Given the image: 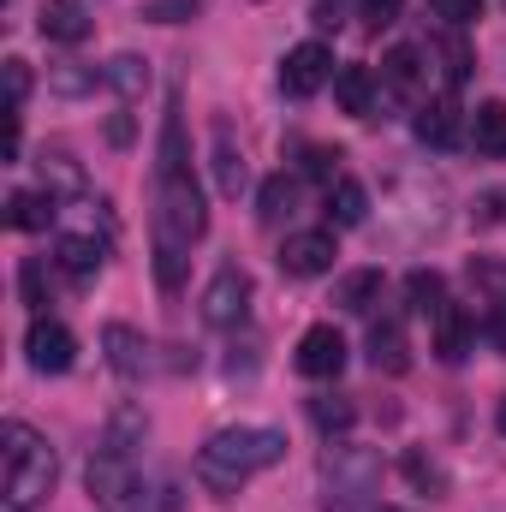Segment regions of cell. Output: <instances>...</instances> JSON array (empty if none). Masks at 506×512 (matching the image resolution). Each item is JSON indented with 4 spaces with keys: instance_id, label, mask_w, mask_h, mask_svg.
Returning <instances> with one entry per match:
<instances>
[{
    "instance_id": "obj_1",
    "label": "cell",
    "mask_w": 506,
    "mask_h": 512,
    "mask_svg": "<svg viewBox=\"0 0 506 512\" xmlns=\"http://www.w3.org/2000/svg\"><path fill=\"white\" fill-rule=\"evenodd\" d=\"M203 233H209V209H203V191L191 179L185 120H179V102H173V114L161 120V161H155V239L197 245Z\"/></svg>"
},
{
    "instance_id": "obj_2",
    "label": "cell",
    "mask_w": 506,
    "mask_h": 512,
    "mask_svg": "<svg viewBox=\"0 0 506 512\" xmlns=\"http://www.w3.org/2000/svg\"><path fill=\"white\" fill-rule=\"evenodd\" d=\"M280 453H286V435H280V429H251V423H239V429L209 435V447L197 453V477H203L215 495H239L256 471H268Z\"/></svg>"
},
{
    "instance_id": "obj_3",
    "label": "cell",
    "mask_w": 506,
    "mask_h": 512,
    "mask_svg": "<svg viewBox=\"0 0 506 512\" xmlns=\"http://www.w3.org/2000/svg\"><path fill=\"white\" fill-rule=\"evenodd\" d=\"M60 459L48 447V435H36L30 423H6L0 429V489H6V512H30L36 501L54 495Z\"/></svg>"
},
{
    "instance_id": "obj_4",
    "label": "cell",
    "mask_w": 506,
    "mask_h": 512,
    "mask_svg": "<svg viewBox=\"0 0 506 512\" xmlns=\"http://www.w3.org/2000/svg\"><path fill=\"white\" fill-rule=\"evenodd\" d=\"M322 507L328 512H358L376 501L381 489V453L376 447H328L322 453Z\"/></svg>"
},
{
    "instance_id": "obj_5",
    "label": "cell",
    "mask_w": 506,
    "mask_h": 512,
    "mask_svg": "<svg viewBox=\"0 0 506 512\" xmlns=\"http://www.w3.org/2000/svg\"><path fill=\"white\" fill-rule=\"evenodd\" d=\"M84 483H90V495H96V501H102L108 512H137L143 477H137V465H131V453H126V447H102V453L90 459Z\"/></svg>"
},
{
    "instance_id": "obj_6",
    "label": "cell",
    "mask_w": 506,
    "mask_h": 512,
    "mask_svg": "<svg viewBox=\"0 0 506 512\" xmlns=\"http://www.w3.org/2000/svg\"><path fill=\"white\" fill-rule=\"evenodd\" d=\"M245 310H251V274H245L239 262H227V268L203 286V322H209V328H239Z\"/></svg>"
},
{
    "instance_id": "obj_7",
    "label": "cell",
    "mask_w": 506,
    "mask_h": 512,
    "mask_svg": "<svg viewBox=\"0 0 506 512\" xmlns=\"http://www.w3.org/2000/svg\"><path fill=\"white\" fill-rule=\"evenodd\" d=\"M24 352H30V370H42V376H66V370H72V358H78V340H72V328H66V322L36 316V322H30V334H24Z\"/></svg>"
},
{
    "instance_id": "obj_8",
    "label": "cell",
    "mask_w": 506,
    "mask_h": 512,
    "mask_svg": "<svg viewBox=\"0 0 506 512\" xmlns=\"http://www.w3.org/2000/svg\"><path fill=\"white\" fill-rule=\"evenodd\" d=\"M298 376H310V382H334L340 370H346V334L334 328V322H316V328H304V340H298Z\"/></svg>"
},
{
    "instance_id": "obj_9",
    "label": "cell",
    "mask_w": 506,
    "mask_h": 512,
    "mask_svg": "<svg viewBox=\"0 0 506 512\" xmlns=\"http://www.w3.org/2000/svg\"><path fill=\"white\" fill-rule=\"evenodd\" d=\"M328 78H334V54H328L322 42H298V48L280 60V90H286V96H316Z\"/></svg>"
},
{
    "instance_id": "obj_10",
    "label": "cell",
    "mask_w": 506,
    "mask_h": 512,
    "mask_svg": "<svg viewBox=\"0 0 506 512\" xmlns=\"http://www.w3.org/2000/svg\"><path fill=\"white\" fill-rule=\"evenodd\" d=\"M417 143H429V149H453L459 137H465V108L453 102V96H429V102H417Z\"/></svg>"
},
{
    "instance_id": "obj_11",
    "label": "cell",
    "mask_w": 506,
    "mask_h": 512,
    "mask_svg": "<svg viewBox=\"0 0 506 512\" xmlns=\"http://www.w3.org/2000/svg\"><path fill=\"white\" fill-rule=\"evenodd\" d=\"M334 256H340L334 251V233L316 227V233H292V239L280 245V268H286L292 280H316V274L334 268Z\"/></svg>"
},
{
    "instance_id": "obj_12",
    "label": "cell",
    "mask_w": 506,
    "mask_h": 512,
    "mask_svg": "<svg viewBox=\"0 0 506 512\" xmlns=\"http://www.w3.org/2000/svg\"><path fill=\"white\" fill-rule=\"evenodd\" d=\"M54 262H60L78 286H90V280L102 274V262H108V239H96V233H66V239L54 245Z\"/></svg>"
},
{
    "instance_id": "obj_13",
    "label": "cell",
    "mask_w": 506,
    "mask_h": 512,
    "mask_svg": "<svg viewBox=\"0 0 506 512\" xmlns=\"http://www.w3.org/2000/svg\"><path fill=\"white\" fill-rule=\"evenodd\" d=\"M429 334H435V358L441 364H465V352H471V316L459 304H441L429 316Z\"/></svg>"
},
{
    "instance_id": "obj_14",
    "label": "cell",
    "mask_w": 506,
    "mask_h": 512,
    "mask_svg": "<svg viewBox=\"0 0 506 512\" xmlns=\"http://www.w3.org/2000/svg\"><path fill=\"white\" fill-rule=\"evenodd\" d=\"M102 346H108L114 376L137 382V376L149 370V346H143V334H137V328H126V322H108V328H102Z\"/></svg>"
},
{
    "instance_id": "obj_15",
    "label": "cell",
    "mask_w": 506,
    "mask_h": 512,
    "mask_svg": "<svg viewBox=\"0 0 506 512\" xmlns=\"http://www.w3.org/2000/svg\"><path fill=\"white\" fill-rule=\"evenodd\" d=\"M417 84H423V54L399 42V48L381 60V90H387L393 102H411V96H417Z\"/></svg>"
},
{
    "instance_id": "obj_16",
    "label": "cell",
    "mask_w": 506,
    "mask_h": 512,
    "mask_svg": "<svg viewBox=\"0 0 506 512\" xmlns=\"http://www.w3.org/2000/svg\"><path fill=\"white\" fill-rule=\"evenodd\" d=\"M370 364H376L381 376H405L411 370V346H405V328L393 316L370 328Z\"/></svg>"
},
{
    "instance_id": "obj_17",
    "label": "cell",
    "mask_w": 506,
    "mask_h": 512,
    "mask_svg": "<svg viewBox=\"0 0 506 512\" xmlns=\"http://www.w3.org/2000/svg\"><path fill=\"white\" fill-rule=\"evenodd\" d=\"M334 96H340L346 114L370 120V114H376V72H370V66H340V72H334Z\"/></svg>"
},
{
    "instance_id": "obj_18",
    "label": "cell",
    "mask_w": 506,
    "mask_h": 512,
    "mask_svg": "<svg viewBox=\"0 0 506 512\" xmlns=\"http://www.w3.org/2000/svg\"><path fill=\"white\" fill-rule=\"evenodd\" d=\"M36 24H42V36H48V42H66V48L90 36V12H84L78 0H48Z\"/></svg>"
},
{
    "instance_id": "obj_19",
    "label": "cell",
    "mask_w": 506,
    "mask_h": 512,
    "mask_svg": "<svg viewBox=\"0 0 506 512\" xmlns=\"http://www.w3.org/2000/svg\"><path fill=\"white\" fill-rule=\"evenodd\" d=\"M6 221H12L18 233H42V227L54 221V191H12V197H6Z\"/></svg>"
},
{
    "instance_id": "obj_20",
    "label": "cell",
    "mask_w": 506,
    "mask_h": 512,
    "mask_svg": "<svg viewBox=\"0 0 506 512\" xmlns=\"http://www.w3.org/2000/svg\"><path fill=\"white\" fill-rule=\"evenodd\" d=\"M334 304L352 310V316H370V310L381 304V268H358V274H346V280L334 286Z\"/></svg>"
},
{
    "instance_id": "obj_21",
    "label": "cell",
    "mask_w": 506,
    "mask_h": 512,
    "mask_svg": "<svg viewBox=\"0 0 506 512\" xmlns=\"http://www.w3.org/2000/svg\"><path fill=\"white\" fill-rule=\"evenodd\" d=\"M364 215H370V197H364V185L340 173V179L328 185V221H334V227H358Z\"/></svg>"
},
{
    "instance_id": "obj_22",
    "label": "cell",
    "mask_w": 506,
    "mask_h": 512,
    "mask_svg": "<svg viewBox=\"0 0 506 512\" xmlns=\"http://www.w3.org/2000/svg\"><path fill=\"white\" fill-rule=\"evenodd\" d=\"M245 155L233 149V131L227 126H215V185H221V197H239L245 191Z\"/></svg>"
},
{
    "instance_id": "obj_23",
    "label": "cell",
    "mask_w": 506,
    "mask_h": 512,
    "mask_svg": "<svg viewBox=\"0 0 506 512\" xmlns=\"http://www.w3.org/2000/svg\"><path fill=\"white\" fill-rule=\"evenodd\" d=\"M471 143L477 155H506V102H483L471 114Z\"/></svg>"
},
{
    "instance_id": "obj_24",
    "label": "cell",
    "mask_w": 506,
    "mask_h": 512,
    "mask_svg": "<svg viewBox=\"0 0 506 512\" xmlns=\"http://www.w3.org/2000/svg\"><path fill=\"white\" fill-rule=\"evenodd\" d=\"M310 423H316L322 435H346V429L358 423V405H352L346 393H316V399H310Z\"/></svg>"
},
{
    "instance_id": "obj_25",
    "label": "cell",
    "mask_w": 506,
    "mask_h": 512,
    "mask_svg": "<svg viewBox=\"0 0 506 512\" xmlns=\"http://www.w3.org/2000/svg\"><path fill=\"white\" fill-rule=\"evenodd\" d=\"M102 84H114L126 102H137V96L149 90V60H137V54H114V60L102 66Z\"/></svg>"
},
{
    "instance_id": "obj_26",
    "label": "cell",
    "mask_w": 506,
    "mask_h": 512,
    "mask_svg": "<svg viewBox=\"0 0 506 512\" xmlns=\"http://www.w3.org/2000/svg\"><path fill=\"white\" fill-rule=\"evenodd\" d=\"M405 298H411V310L435 316V310L447 304V280H441L435 268H411V274H405Z\"/></svg>"
},
{
    "instance_id": "obj_27",
    "label": "cell",
    "mask_w": 506,
    "mask_h": 512,
    "mask_svg": "<svg viewBox=\"0 0 506 512\" xmlns=\"http://www.w3.org/2000/svg\"><path fill=\"white\" fill-rule=\"evenodd\" d=\"M191 245H173V239H155V280H161V292H179L185 286V274H191Z\"/></svg>"
},
{
    "instance_id": "obj_28",
    "label": "cell",
    "mask_w": 506,
    "mask_h": 512,
    "mask_svg": "<svg viewBox=\"0 0 506 512\" xmlns=\"http://www.w3.org/2000/svg\"><path fill=\"white\" fill-rule=\"evenodd\" d=\"M435 54H441V72H447V84L459 90V84L471 78V48H465V30H441V36H435Z\"/></svg>"
},
{
    "instance_id": "obj_29",
    "label": "cell",
    "mask_w": 506,
    "mask_h": 512,
    "mask_svg": "<svg viewBox=\"0 0 506 512\" xmlns=\"http://www.w3.org/2000/svg\"><path fill=\"white\" fill-rule=\"evenodd\" d=\"M42 185L48 191H84V173L66 149H42Z\"/></svg>"
},
{
    "instance_id": "obj_30",
    "label": "cell",
    "mask_w": 506,
    "mask_h": 512,
    "mask_svg": "<svg viewBox=\"0 0 506 512\" xmlns=\"http://www.w3.org/2000/svg\"><path fill=\"white\" fill-rule=\"evenodd\" d=\"M399 465H405L411 489H423V495H447V471H441V459H429V453H417V447H411Z\"/></svg>"
},
{
    "instance_id": "obj_31",
    "label": "cell",
    "mask_w": 506,
    "mask_h": 512,
    "mask_svg": "<svg viewBox=\"0 0 506 512\" xmlns=\"http://www.w3.org/2000/svg\"><path fill=\"white\" fill-rule=\"evenodd\" d=\"M197 12H203V0H143L137 18H149V24H191Z\"/></svg>"
},
{
    "instance_id": "obj_32",
    "label": "cell",
    "mask_w": 506,
    "mask_h": 512,
    "mask_svg": "<svg viewBox=\"0 0 506 512\" xmlns=\"http://www.w3.org/2000/svg\"><path fill=\"white\" fill-rule=\"evenodd\" d=\"M429 12L447 24V30H471L483 18V0H429Z\"/></svg>"
},
{
    "instance_id": "obj_33",
    "label": "cell",
    "mask_w": 506,
    "mask_h": 512,
    "mask_svg": "<svg viewBox=\"0 0 506 512\" xmlns=\"http://www.w3.org/2000/svg\"><path fill=\"white\" fill-rule=\"evenodd\" d=\"M280 215H292V179H286V173H280V179H268V185H262V221H268V227H274V221H280Z\"/></svg>"
},
{
    "instance_id": "obj_34",
    "label": "cell",
    "mask_w": 506,
    "mask_h": 512,
    "mask_svg": "<svg viewBox=\"0 0 506 512\" xmlns=\"http://www.w3.org/2000/svg\"><path fill=\"white\" fill-rule=\"evenodd\" d=\"M18 292H24V304H36V310H48V268L30 256L24 268H18Z\"/></svg>"
},
{
    "instance_id": "obj_35",
    "label": "cell",
    "mask_w": 506,
    "mask_h": 512,
    "mask_svg": "<svg viewBox=\"0 0 506 512\" xmlns=\"http://www.w3.org/2000/svg\"><path fill=\"white\" fill-rule=\"evenodd\" d=\"M30 96V66L24 60H6V114H18Z\"/></svg>"
},
{
    "instance_id": "obj_36",
    "label": "cell",
    "mask_w": 506,
    "mask_h": 512,
    "mask_svg": "<svg viewBox=\"0 0 506 512\" xmlns=\"http://www.w3.org/2000/svg\"><path fill=\"white\" fill-rule=\"evenodd\" d=\"M96 78H102V72H72V66H60V72H54V90H60V96H84V90H96Z\"/></svg>"
},
{
    "instance_id": "obj_37",
    "label": "cell",
    "mask_w": 506,
    "mask_h": 512,
    "mask_svg": "<svg viewBox=\"0 0 506 512\" xmlns=\"http://www.w3.org/2000/svg\"><path fill=\"white\" fill-rule=\"evenodd\" d=\"M399 12H405V0H358V18H370V24H393V18H399Z\"/></svg>"
},
{
    "instance_id": "obj_38",
    "label": "cell",
    "mask_w": 506,
    "mask_h": 512,
    "mask_svg": "<svg viewBox=\"0 0 506 512\" xmlns=\"http://www.w3.org/2000/svg\"><path fill=\"white\" fill-rule=\"evenodd\" d=\"M334 161H340L334 149H310V155H304V167H310L316 179H328V185H334Z\"/></svg>"
},
{
    "instance_id": "obj_39",
    "label": "cell",
    "mask_w": 506,
    "mask_h": 512,
    "mask_svg": "<svg viewBox=\"0 0 506 512\" xmlns=\"http://www.w3.org/2000/svg\"><path fill=\"white\" fill-rule=\"evenodd\" d=\"M108 137H114V143H131V120H126V114H114V120H108Z\"/></svg>"
},
{
    "instance_id": "obj_40",
    "label": "cell",
    "mask_w": 506,
    "mask_h": 512,
    "mask_svg": "<svg viewBox=\"0 0 506 512\" xmlns=\"http://www.w3.org/2000/svg\"><path fill=\"white\" fill-rule=\"evenodd\" d=\"M358 512H405V507H381V501H364Z\"/></svg>"
},
{
    "instance_id": "obj_41",
    "label": "cell",
    "mask_w": 506,
    "mask_h": 512,
    "mask_svg": "<svg viewBox=\"0 0 506 512\" xmlns=\"http://www.w3.org/2000/svg\"><path fill=\"white\" fill-rule=\"evenodd\" d=\"M495 423H501V435H506V393H501V411H495Z\"/></svg>"
}]
</instances>
